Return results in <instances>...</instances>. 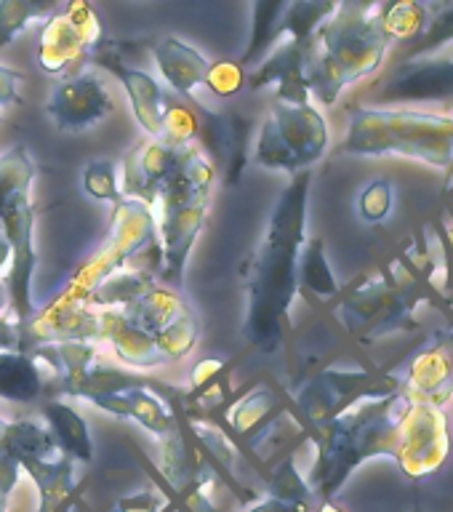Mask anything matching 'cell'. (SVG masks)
Here are the masks:
<instances>
[{
    "label": "cell",
    "mask_w": 453,
    "mask_h": 512,
    "mask_svg": "<svg viewBox=\"0 0 453 512\" xmlns=\"http://www.w3.org/2000/svg\"><path fill=\"white\" fill-rule=\"evenodd\" d=\"M94 312L96 323H99L96 342L110 344L120 363H126L128 368H155L166 363L163 355H160L158 344H155V336L134 326L120 307H104V310Z\"/></svg>",
    "instance_id": "19"
},
{
    "label": "cell",
    "mask_w": 453,
    "mask_h": 512,
    "mask_svg": "<svg viewBox=\"0 0 453 512\" xmlns=\"http://www.w3.org/2000/svg\"><path fill=\"white\" fill-rule=\"evenodd\" d=\"M83 190L88 198L99 200V203H118L123 195L118 190V171L110 160H94L88 163L83 171Z\"/></svg>",
    "instance_id": "38"
},
{
    "label": "cell",
    "mask_w": 453,
    "mask_h": 512,
    "mask_svg": "<svg viewBox=\"0 0 453 512\" xmlns=\"http://www.w3.org/2000/svg\"><path fill=\"white\" fill-rule=\"evenodd\" d=\"M198 136V118L192 110V99H171L166 96L163 107V126H160V142L171 147H187Z\"/></svg>",
    "instance_id": "34"
},
{
    "label": "cell",
    "mask_w": 453,
    "mask_h": 512,
    "mask_svg": "<svg viewBox=\"0 0 453 512\" xmlns=\"http://www.w3.org/2000/svg\"><path fill=\"white\" fill-rule=\"evenodd\" d=\"M395 206V187L390 179H374L368 182L358 195V216L366 224H382L390 219Z\"/></svg>",
    "instance_id": "36"
},
{
    "label": "cell",
    "mask_w": 453,
    "mask_h": 512,
    "mask_svg": "<svg viewBox=\"0 0 453 512\" xmlns=\"http://www.w3.org/2000/svg\"><path fill=\"white\" fill-rule=\"evenodd\" d=\"M155 235H158V224H155L152 208L147 203L131 198H120L118 203H112V222L104 243L51 296V302L86 304L88 296L94 294L104 280H110L115 272L126 270L131 256L139 254L144 246L155 243Z\"/></svg>",
    "instance_id": "7"
},
{
    "label": "cell",
    "mask_w": 453,
    "mask_h": 512,
    "mask_svg": "<svg viewBox=\"0 0 453 512\" xmlns=\"http://www.w3.org/2000/svg\"><path fill=\"white\" fill-rule=\"evenodd\" d=\"M192 110L198 118L200 147L206 150L216 174L224 176L227 187H235L243 176L248 158V131L251 123L235 112H211L203 104L192 99Z\"/></svg>",
    "instance_id": "15"
},
{
    "label": "cell",
    "mask_w": 453,
    "mask_h": 512,
    "mask_svg": "<svg viewBox=\"0 0 453 512\" xmlns=\"http://www.w3.org/2000/svg\"><path fill=\"white\" fill-rule=\"evenodd\" d=\"M120 310L126 312V318L131 320L134 326H139L142 331H147V334L158 336L160 331L166 326H171L182 312L190 310V304L184 302V296L179 294V291L158 283V286L152 288L150 294H144L139 302L128 304V307H120Z\"/></svg>",
    "instance_id": "25"
},
{
    "label": "cell",
    "mask_w": 453,
    "mask_h": 512,
    "mask_svg": "<svg viewBox=\"0 0 453 512\" xmlns=\"http://www.w3.org/2000/svg\"><path fill=\"white\" fill-rule=\"evenodd\" d=\"M38 166L24 147H11L0 155V216L22 195H30Z\"/></svg>",
    "instance_id": "29"
},
{
    "label": "cell",
    "mask_w": 453,
    "mask_h": 512,
    "mask_svg": "<svg viewBox=\"0 0 453 512\" xmlns=\"http://www.w3.org/2000/svg\"><path fill=\"white\" fill-rule=\"evenodd\" d=\"M46 392V374L30 352H0V398L32 403Z\"/></svg>",
    "instance_id": "24"
},
{
    "label": "cell",
    "mask_w": 453,
    "mask_h": 512,
    "mask_svg": "<svg viewBox=\"0 0 453 512\" xmlns=\"http://www.w3.org/2000/svg\"><path fill=\"white\" fill-rule=\"evenodd\" d=\"M453 43V6H440L438 14L430 16V24L427 30L416 38V43L408 51L406 62H414V59H424V56L435 54L443 46Z\"/></svg>",
    "instance_id": "37"
},
{
    "label": "cell",
    "mask_w": 453,
    "mask_h": 512,
    "mask_svg": "<svg viewBox=\"0 0 453 512\" xmlns=\"http://www.w3.org/2000/svg\"><path fill=\"white\" fill-rule=\"evenodd\" d=\"M6 419H3V416H0V438H3V432H6Z\"/></svg>",
    "instance_id": "48"
},
{
    "label": "cell",
    "mask_w": 453,
    "mask_h": 512,
    "mask_svg": "<svg viewBox=\"0 0 453 512\" xmlns=\"http://www.w3.org/2000/svg\"><path fill=\"white\" fill-rule=\"evenodd\" d=\"M406 390L432 406H446L453 398V328L438 331L408 360L403 374Z\"/></svg>",
    "instance_id": "18"
},
{
    "label": "cell",
    "mask_w": 453,
    "mask_h": 512,
    "mask_svg": "<svg viewBox=\"0 0 453 512\" xmlns=\"http://www.w3.org/2000/svg\"><path fill=\"white\" fill-rule=\"evenodd\" d=\"M328 150V123L312 104H272L259 128L254 163L270 171L302 174Z\"/></svg>",
    "instance_id": "8"
},
{
    "label": "cell",
    "mask_w": 453,
    "mask_h": 512,
    "mask_svg": "<svg viewBox=\"0 0 453 512\" xmlns=\"http://www.w3.org/2000/svg\"><path fill=\"white\" fill-rule=\"evenodd\" d=\"M150 48L160 75L171 86V91L179 99H192L195 88L206 83V72L211 62L179 38H163Z\"/></svg>",
    "instance_id": "22"
},
{
    "label": "cell",
    "mask_w": 453,
    "mask_h": 512,
    "mask_svg": "<svg viewBox=\"0 0 453 512\" xmlns=\"http://www.w3.org/2000/svg\"><path fill=\"white\" fill-rule=\"evenodd\" d=\"M430 24V8L416 0L382 3V27L392 40H416Z\"/></svg>",
    "instance_id": "31"
},
{
    "label": "cell",
    "mask_w": 453,
    "mask_h": 512,
    "mask_svg": "<svg viewBox=\"0 0 453 512\" xmlns=\"http://www.w3.org/2000/svg\"><path fill=\"white\" fill-rule=\"evenodd\" d=\"M344 155L360 158L422 160L440 171H453V115L398 110V107H350Z\"/></svg>",
    "instance_id": "4"
},
{
    "label": "cell",
    "mask_w": 453,
    "mask_h": 512,
    "mask_svg": "<svg viewBox=\"0 0 453 512\" xmlns=\"http://www.w3.org/2000/svg\"><path fill=\"white\" fill-rule=\"evenodd\" d=\"M166 499L155 491H139L134 496H123L118 504L112 507V512H163Z\"/></svg>",
    "instance_id": "40"
},
{
    "label": "cell",
    "mask_w": 453,
    "mask_h": 512,
    "mask_svg": "<svg viewBox=\"0 0 453 512\" xmlns=\"http://www.w3.org/2000/svg\"><path fill=\"white\" fill-rule=\"evenodd\" d=\"M267 494L272 499H280V502L299 504V507H310L315 510L318 507V499L312 494V488L307 486V480L302 478V472L296 470L294 454H288L283 462L272 470V475L267 478Z\"/></svg>",
    "instance_id": "33"
},
{
    "label": "cell",
    "mask_w": 453,
    "mask_h": 512,
    "mask_svg": "<svg viewBox=\"0 0 453 512\" xmlns=\"http://www.w3.org/2000/svg\"><path fill=\"white\" fill-rule=\"evenodd\" d=\"M312 435L318 459L307 486L318 502H334L352 472L368 459L384 456L406 478L427 480L446 467L453 448L446 411L419 400L406 387L390 398L358 403Z\"/></svg>",
    "instance_id": "1"
},
{
    "label": "cell",
    "mask_w": 453,
    "mask_h": 512,
    "mask_svg": "<svg viewBox=\"0 0 453 512\" xmlns=\"http://www.w3.org/2000/svg\"><path fill=\"white\" fill-rule=\"evenodd\" d=\"M32 227H35V214H32L30 195L16 198L0 216V232L11 246V272L6 278V288L11 294V315L19 326L30 323V318L38 310L32 302V272H35V243H32Z\"/></svg>",
    "instance_id": "11"
},
{
    "label": "cell",
    "mask_w": 453,
    "mask_h": 512,
    "mask_svg": "<svg viewBox=\"0 0 453 512\" xmlns=\"http://www.w3.org/2000/svg\"><path fill=\"white\" fill-rule=\"evenodd\" d=\"M104 40L107 32L91 3H64L56 8L54 16H48L40 30L38 67L48 75H72L86 67Z\"/></svg>",
    "instance_id": "10"
},
{
    "label": "cell",
    "mask_w": 453,
    "mask_h": 512,
    "mask_svg": "<svg viewBox=\"0 0 453 512\" xmlns=\"http://www.w3.org/2000/svg\"><path fill=\"white\" fill-rule=\"evenodd\" d=\"M208 91L222 99H230L246 86V70L240 67L238 59H216V62L208 64L206 83Z\"/></svg>",
    "instance_id": "39"
},
{
    "label": "cell",
    "mask_w": 453,
    "mask_h": 512,
    "mask_svg": "<svg viewBox=\"0 0 453 512\" xmlns=\"http://www.w3.org/2000/svg\"><path fill=\"white\" fill-rule=\"evenodd\" d=\"M59 3H46V0H0V48L8 46L11 40L19 38L30 22L54 16Z\"/></svg>",
    "instance_id": "32"
},
{
    "label": "cell",
    "mask_w": 453,
    "mask_h": 512,
    "mask_svg": "<svg viewBox=\"0 0 453 512\" xmlns=\"http://www.w3.org/2000/svg\"><path fill=\"white\" fill-rule=\"evenodd\" d=\"M302 288L320 299H331L339 294V283H336L334 270L328 264L326 246L320 238L307 240L299 256V291Z\"/></svg>",
    "instance_id": "30"
},
{
    "label": "cell",
    "mask_w": 453,
    "mask_h": 512,
    "mask_svg": "<svg viewBox=\"0 0 453 512\" xmlns=\"http://www.w3.org/2000/svg\"><path fill=\"white\" fill-rule=\"evenodd\" d=\"M310 40H286L272 51L259 70L246 72V86L251 91L275 86L278 102L283 104H310Z\"/></svg>",
    "instance_id": "16"
},
{
    "label": "cell",
    "mask_w": 453,
    "mask_h": 512,
    "mask_svg": "<svg viewBox=\"0 0 453 512\" xmlns=\"http://www.w3.org/2000/svg\"><path fill=\"white\" fill-rule=\"evenodd\" d=\"M198 334H200V323L190 307V310L182 312L171 326H166L158 336H155V344H158L163 360H182L184 355L195 347Z\"/></svg>",
    "instance_id": "35"
},
{
    "label": "cell",
    "mask_w": 453,
    "mask_h": 512,
    "mask_svg": "<svg viewBox=\"0 0 453 512\" xmlns=\"http://www.w3.org/2000/svg\"><path fill=\"white\" fill-rule=\"evenodd\" d=\"M8 310H11V294H8L6 283L0 280V318H3Z\"/></svg>",
    "instance_id": "44"
},
{
    "label": "cell",
    "mask_w": 453,
    "mask_h": 512,
    "mask_svg": "<svg viewBox=\"0 0 453 512\" xmlns=\"http://www.w3.org/2000/svg\"><path fill=\"white\" fill-rule=\"evenodd\" d=\"M406 387L403 374L376 371V368H326L296 392V408L318 430L323 424L334 422L350 408L366 400L390 398Z\"/></svg>",
    "instance_id": "9"
},
{
    "label": "cell",
    "mask_w": 453,
    "mask_h": 512,
    "mask_svg": "<svg viewBox=\"0 0 453 512\" xmlns=\"http://www.w3.org/2000/svg\"><path fill=\"white\" fill-rule=\"evenodd\" d=\"M312 171L291 176L280 192L264 238L248 267V307L243 336L256 350L275 352L286 339L291 307L299 296V256L307 243V200Z\"/></svg>",
    "instance_id": "2"
},
{
    "label": "cell",
    "mask_w": 453,
    "mask_h": 512,
    "mask_svg": "<svg viewBox=\"0 0 453 512\" xmlns=\"http://www.w3.org/2000/svg\"><path fill=\"white\" fill-rule=\"evenodd\" d=\"M131 43L128 40H104L99 51H96L88 64H99L102 70H107L110 75L123 83L128 99H131V107H134V115L139 120V126L150 134V139H158L160 126H163V107H166V94L163 88L152 75L142 72L139 67L126 62L128 51H131Z\"/></svg>",
    "instance_id": "14"
},
{
    "label": "cell",
    "mask_w": 453,
    "mask_h": 512,
    "mask_svg": "<svg viewBox=\"0 0 453 512\" xmlns=\"http://www.w3.org/2000/svg\"><path fill=\"white\" fill-rule=\"evenodd\" d=\"M6 507H8V499L6 496H0V512H6Z\"/></svg>",
    "instance_id": "47"
},
{
    "label": "cell",
    "mask_w": 453,
    "mask_h": 512,
    "mask_svg": "<svg viewBox=\"0 0 453 512\" xmlns=\"http://www.w3.org/2000/svg\"><path fill=\"white\" fill-rule=\"evenodd\" d=\"M416 512H419V510H416Z\"/></svg>",
    "instance_id": "49"
},
{
    "label": "cell",
    "mask_w": 453,
    "mask_h": 512,
    "mask_svg": "<svg viewBox=\"0 0 453 512\" xmlns=\"http://www.w3.org/2000/svg\"><path fill=\"white\" fill-rule=\"evenodd\" d=\"M315 512H344V510L336 502H320L318 510H315Z\"/></svg>",
    "instance_id": "46"
},
{
    "label": "cell",
    "mask_w": 453,
    "mask_h": 512,
    "mask_svg": "<svg viewBox=\"0 0 453 512\" xmlns=\"http://www.w3.org/2000/svg\"><path fill=\"white\" fill-rule=\"evenodd\" d=\"M283 8H286V0H275V3H254L251 6V14H254V22H251V38H248L246 54L240 56L238 64L246 70L251 64H256L267 51H270L280 38H283V24H280V16H283Z\"/></svg>",
    "instance_id": "28"
},
{
    "label": "cell",
    "mask_w": 453,
    "mask_h": 512,
    "mask_svg": "<svg viewBox=\"0 0 453 512\" xmlns=\"http://www.w3.org/2000/svg\"><path fill=\"white\" fill-rule=\"evenodd\" d=\"M379 102H446L453 99V59L424 56L403 62L376 91Z\"/></svg>",
    "instance_id": "17"
},
{
    "label": "cell",
    "mask_w": 453,
    "mask_h": 512,
    "mask_svg": "<svg viewBox=\"0 0 453 512\" xmlns=\"http://www.w3.org/2000/svg\"><path fill=\"white\" fill-rule=\"evenodd\" d=\"M387 48L382 3H339L312 35L310 94L331 107L344 88L382 67Z\"/></svg>",
    "instance_id": "3"
},
{
    "label": "cell",
    "mask_w": 453,
    "mask_h": 512,
    "mask_svg": "<svg viewBox=\"0 0 453 512\" xmlns=\"http://www.w3.org/2000/svg\"><path fill=\"white\" fill-rule=\"evenodd\" d=\"M427 270L395 262L384 275L366 278L339 304V318L352 336L371 342L376 336L414 328V312L427 296Z\"/></svg>",
    "instance_id": "6"
},
{
    "label": "cell",
    "mask_w": 453,
    "mask_h": 512,
    "mask_svg": "<svg viewBox=\"0 0 453 512\" xmlns=\"http://www.w3.org/2000/svg\"><path fill=\"white\" fill-rule=\"evenodd\" d=\"M0 446L6 448L8 454L14 456L16 462L22 464L24 459H54L59 454L56 440L46 427H40L32 419H16L6 424V432L0 438Z\"/></svg>",
    "instance_id": "26"
},
{
    "label": "cell",
    "mask_w": 453,
    "mask_h": 512,
    "mask_svg": "<svg viewBox=\"0 0 453 512\" xmlns=\"http://www.w3.org/2000/svg\"><path fill=\"white\" fill-rule=\"evenodd\" d=\"M19 467L38 486V512L75 510L80 499V486L75 483V462L70 456L56 454L54 459H24Z\"/></svg>",
    "instance_id": "21"
},
{
    "label": "cell",
    "mask_w": 453,
    "mask_h": 512,
    "mask_svg": "<svg viewBox=\"0 0 453 512\" xmlns=\"http://www.w3.org/2000/svg\"><path fill=\"white\" fill-rule=\"evenodd\" d=\"M46 112L59 131L80 134L115 112V99L94 70H78L64 75L46 102Z\"/></svg>",
    "instance_id": "13"
},
{
    "label": "cell",
    "mask_w": 453,
    "mask_h": 512,
    "mask_svg": "<svg viewBox=\"0 0 453 512\" xmlns=\"http://www.w3.org/2000/svg\"><path fill=\"white\" fill-rule=\"evenodd\" d=\"M214 182L216 171L211 160L200 150H192L182 174L176 176V182L160 198L163 203V219H160L163 254H160L158 283L174 288V291H182L184 286L187 256H190L200 227L206 222V208Z\"/></svg>",
    "instance_id": "5"
},
{
    "label": "cell",
    "mask_w": 453,
    "mask_h": 512,
    "mask_svg": "<svg viewBox=\"0 0 453 512\" xmlns=\"http://www.w3.org/2000/svg\"><path fill=\"white\" fill-rule=\"evenodd\" d=\"M158 286V278L139 270H120L110 280H104L94 294L88 296L86 307L104 310V307H128L139 302L144 294H150Z\"/></svg>",
    "instance_id": "27"
},
{
    "label": "cell",
    "mask_w": 453,
    "mask_h": 512,
    "mask_svg": "<svg viewBox=\"0 0 453 512\" xmlns=\"http://www.w3.org/2000/svg\"><path fill=\"white\" fill-rule=\"evenodd\" d=\"M195 150V144L187 147H171L160 139L142 142L136 150H131L123 160V198L142 200L147 206H155L163 192L176 182L182 174L184 163Z\"/></svg>",
    "instance_id": "12"
},
{
    "label": "cell",
    "mask_w": 453,
    "mask_h": 512,
    "mask_svg": "<svg viewBox=\"0 0 453 512\" xmlns=\"http://www.w3.org/2000/svg\"><path fill=\"white\" fill-rule=\"evenodd\" d=\"M11 262V246H8V240L3 238V232H0V270Z\"/></svg>",
    "instance_id": "45"
},
{
    "label": "cell",
    "mask_w": 453,
    "mask_h": 512,
    "mask_svg": "<svg viewBox=\"0 0 453 512\" xmlns=\"http://www.w3.org/2000/svg\"><path fill=\"white\" fill-rule=\"evenodd\" d=\"M19 472H22L19 462L0 446V496H6V499L11 496L14 486L19 483Z\"/></svg>",
    "instance_id": "42"
},
{
    "label": "cell",
    "mask_w": 453,
    "mask_h": 512,
    "mask_svg": "<svg viewBox=\"0 0 453 512\" xmlns=\"http://www.w3.org/2000/svg\"><path fill=\"white\" fill-rule=\"evenodd\" d=\"M40 414L48 422V432L56 440L59 454L70 456L72 462H91L94 459V448H91V435H88V424L83 416L72 406L62 400H43L40 403Z\"/></svg>",
    "instance_id": "23"
},
{
    "label": "cell",
    "mask_w": 453,
    "mask_h": 512,
    "mask_svg": "<svg viewBox=\"0 0 453 512\" xmlns=\"http://www.w3.org/2000/svg\"><path fill=\"white\" fill-rule=\"evenodd\" d=\"M22 86V72H16L11 70V67H3V64H0V107H6V104H22V94H19V88Z\"/></svg>",
    "instance_id": "41"
},
{
    "label": "cell",
    "mask_w": 453,
    "mask_h": 512,
    "mask_svg": "<svg viewBox=\"0 0 453 512\" xmlns=\"http://www.w3.org/2000/svg\"><path fill=\"white\" fill-rule=\"evenodd\" d=\"M286 414V408L280 403V398L267 387H256L248 395L230 408L227 422L235 435V446L246 443L251 448L264 446L267 440L275 438L280 430V416Z\"/></svg>",
    "instance_id": "20"
},
{
    "label": "cell",
    "mask_w": 453,
    "mask_h": 512,
    "mask_svg": "<svg viewBox=\"0 0 453 512\" xmlns=\"http://www.w3.org/2000/svg\"><path fill=\"white\" fill-rule=\"evenodd\" d=\"M318 510V507H315ZM310 507H299V504H288V502H280V499H272L267 496L264 502H259L256 507H251L248 512H315Z\"/></svg>",
    "instance_id": "43"
}]
</instances>
